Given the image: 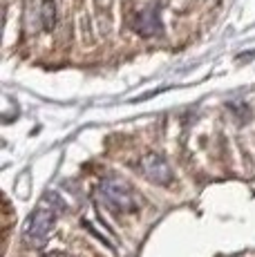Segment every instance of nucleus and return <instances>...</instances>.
Listing matches in <instances>:
<instances>
[{
	"label": "nucleus",
	"instance_id": "nucleus-6",
	"mask_svg": "<svg viewBox=\"0 0 255 257\" xmlns=\"http://www.w3.org/2000/svg\"><path fill=\"white\" fill-rule=\"evenodd\" d=\"M50 257H63V255H58V253H56V255H50Z\"/></svg>",
	"mask_w": 255,
	"mask_h": 257
},
{
	"label": "nucleus",
	"instance_id": "nucleus-3",
	"mask_svg": "<svg viewBox=\"0 0 255 257\" xmlns=\"http://www.w3.org/2000/svg\"><path fill=\"white\" fill-rule=\"evenodd\" d=\"M141 170H144V175L148 177L150 181H155V184H159V186H168L170 181H173V170H170V166L161 159V155H155V152H150V155H146L144 159H141Z\"/></svg>",
	"mask_w": 255,
	"mask_h": 257
},
{
	"label": "nucleus",
	"instance_id": "nucleus-2",
	"mask_svg": "<svg viewBox=\"0 0 255 257\" xmlns=\"http://www.w3.org/2000/svg\"><path fill=\"white\" fill-rule=\"evenodd\" d=\"M99 197L103 199V204L110 206L112 210H137V201L132 197V192L128 190V186H123L119 179H105L99 186Z\"/></svg>",
	"mask_w": 255,
	"mask_h": 257
},
{
	"label": "nucleus",
	"instance_id": "nucleus-1",
	"mask_svg": "<svg viewBox=\"0 0 255 257\" xmlns=\"http://www.w3.org/2000/svg\"><path fill=\"white\" fill-rule=\"evenodd\" d=\"M56 197L47 195L41 199V204L36 206V210L27 217L25 226H23V239L27 241L29 246H41L45 244V239L50 237L54 221H56Z\"/></svg>",
	"mask_w": 255,
	"mask_h": 257
},
{
	"label": "nucleus",
	"instance_id": "nucleus-5",
	"mask_svg": "<svg viewBox=\"0 0 255 257\" xmlns=\"http://www.w3.org/2000/svg\"><path fill=\"white\" fill-rule=\"evenodd\" d=\"M41 16H43V27L50 32L56 25V7H54V0H43L41 7Z\"/></svg>",
	"mask_w": 255,
	"mask_h": 257
},
{
	"label": "nucleus",
	"instance_id": "nucleus-4",
	"mask_svg": "<svg viewBox=\"0 0 255 257\" xmlns=\"http://www.w3.org/2000/svg\"><path fill=\"white\" fill-rule=\"evenodd\" d=\"M159 14H157V7H144L135 18V29L144 36H153V34L159 32Z\"/></svg>",
	"mask_w": 255,
	"mask_h": 257
}]
</instances>
